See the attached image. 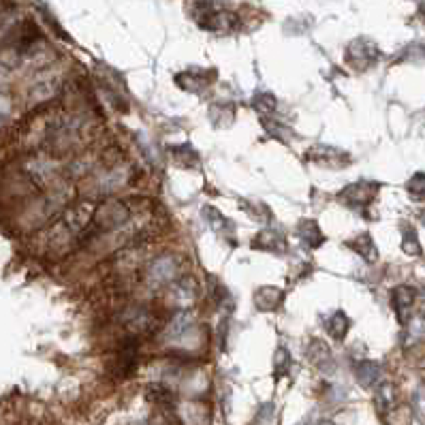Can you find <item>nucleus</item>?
<instances>
[{
	"instance_id": "obj_3",
	"label": "nucleus",
	"mask_w": 425,
	"mask_h": 425,
	"mask_svg": "<svg viewBox=\"0 0 425 425\" xmlns=\"http://www.w3.org/2000/svg\"><path fill=\"white\" fill-rule=\"evenodd\" d=\"M395 297H393V301H395V308H398V312L402 314V312H406L409 310V308L413 306V299H415V293L411 291V288H409V295L406 297H404L402 295V286L398 288V291L393 293Z\"/></svg>"
},
{
	"instance_id": "obj_1",
	"label": "nucleus",
	"mask_w": 425,
	"mask_h": 425,
	"mask_svg": "<svg viewBox=\"0 0 425 425\" xmlns=\"http://www.w3.org/2000/svg\"><path fill=\"white\" fill-rule=\"evenodd\" d=\"M173 274H176V263H173V259H159V261L152 263L150 272H148V278L154 284H163V282L171 280Z\"/></svg>"
},
{
	"instance_id": "obj_4",
	"label": "nucleus",
	"mask_w": 425,
	"mask_h": 425,
	"mask_svg": "<svg viewBox=\"0 0 425 425\" xmlns=\"http://www.w3.org/2000/svg\"><path fill=\"white\" fill-rule=\"evenodd\" d=\"M7 113H9V101H7V99H0V122L7 118Z\"/></svg>"
},
{
	"instance_id": "obj_2",
	"label": "nucleus",
	"mask_w": 425,
	"mask_h": 425,
	"mask_svg": "<svg viewBox=\"0 0 425 425\" xmlns=\"http://www.w3.org/2000/svg\"><path fill=\"white\" fill-rule=\"evenodd\" d=\"M190 323H192V319H190V314H188V312L178 314V317H176V321L171 323L169 336H171V338H180L186 330H190Z\"/></svg>"
}]
</instances>
